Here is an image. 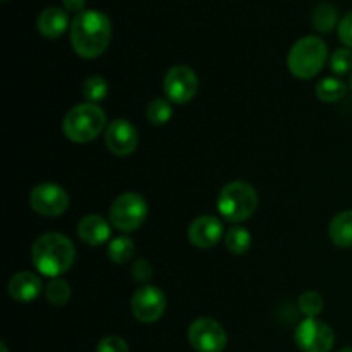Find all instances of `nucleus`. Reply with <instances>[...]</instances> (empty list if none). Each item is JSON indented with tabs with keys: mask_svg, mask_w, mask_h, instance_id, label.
Segmentation results:
<instances>
[{
	"mask_svg": "<svg viewBox=\"0 0 352 352\" xmlns=\"http://www.w3.org/2000/svg\"><path fill=\"white\" fill-rule=\"evenodd\" d=\"M112 21L102 10L88 9L71 21V45L82 58H96L109 48Z\"/></svg>",
	"mask_w": 352,
	"mask_h": 352,
	"instance_id": "f257e3e1",
	"label": "nucleus"
},
{
	"mask_svg": "<svg viewBox=\"0 0 352 352\" xmlns=\"http://www.w3.org/2000/svg\"><path fill=\"white\" fill-rule=\"evenodd\" d=\"M76 260V248L69 237L48 232L38 237L31 248V261L43 277L58 278L71 270Z\"/></svg>",
	"mask_w": 352,
	"mask_h": 352,
	"instance_id": "f03ea898",
	"label": "nucleus"
},
{
	"mask_svg": "<svg viewBox=\"0 0 352 352\" xmlns=\"http://www.w3.org/2000/svg\"><path fill=\"white\" fill-rule=\"evenodd\" d=\"M329 60V47L320 36H302L292 45L287 55V67L299 79H313Z\"/></svg>",
	"mask_w": 352,
	"mask_h": 352,
	"instance_id": "7ed1b4c3",
	"label": "nucleus"
},
{
	"mask_svg": "<svg viewBox=\"0 0 352 352\" xmlns=\"http://www.w3.org/2000/svg\"><path fill=\"white\" fill-rule=\"evenodd\" d=\"M107 129V116L95 103H79L62 120L64 136L72 143H89Z\"/></svg>",
	"mask_w": 352,
	"mask_h": 352,
	"instance_id": "20e7f679",
	"label": "nucleus"
},
{
	"mask_svg": "<svg viewBox=\"0 0 352 352\" xmlns=\"http://www.w3.org/2000/svg\"><path fill=\"white\" fill-rule=\"evenodd\" d=\"M258 201V192L253 186L244 181H234L223 186L217 199V208L227 222L241 223L254 215Z\"/></svg>",
	"mask_w": 352,
	"mask_h": 352,
	"instance_id": "39448f33",
	"label": "nucleus"
},
{
	"mask_svg": "<svg viewBox=\"0 0 352 352\" xmlns=\"http://www.w3.org/2000/svg\"><path fill=\"white\" fill-rule=\"evenodd\" d=\"M148 217V203L138 192H122L113 199L109 210L110 223L120 232H133L144 223Z\"/></svg>",
	"mask_w": 352,
	"mask_h": 352,
	"instance_id": "423d86ee",
	"label": "nucleus"
},
{
	"mask_svg": "<svg viewBox=\"0 0 352 352\" xmlns=\"http://www.w3.org/2000/svg\"><path fill=\"white\" fill-rule=\"evenodd\" d=\"M199 88L198 74L189 65H174L164 78V91L167 100L177 105L189 103L196 96Z\"/></svg>",
	"mask_w": 352,
	"mask_h": 352,
	"instance_id": "0eeeda50",
	"label": "nucleus"
},
{
	"mask_svg": "<svg viewBox=\"0 0 352 352\" xmlns=\"http://www.w3.org/2000/svg\"><path fill=\"white\" fill-rule=\"evenodd\" d=\"M167 309V298L157 285H141L134 291L131 299V311L141 323H155L164 316Z\"/></svg>",
	"mask_w": 352,
	"mask_h": 352,
	"instance_id": "6e6552de",
	"label": "nucleus"
},
{
	"mask_svg": "<svg viewBox=\"0 0 352 352\" xmlns=\"http://www.w3.org/2000/svg\"><path fill=\"white\" fill-rule=\"evenodd\" d=\"M188 340L196 352H222L227 346V333L217 320L198 318L189 325Z\"/></svg>",
	"mask_w": 352,
	"mask_h": 352,
	"instance_id": "1a4fd4ad",
	"label": "nucleus"
},
{
	"mask_svg": "<svg viewBox=\"0 0 352 352\" xmlns=\"http://www.w3.org/2000/svg\"><path fill=\"white\" fill-rule=\"evenodd\" d=\"M298 347L302 352H330L333 347V330L318 318H306L294 333Z\"/></svg>",
	"mask_w": 352,
	"mask_h": 352,
	"instance_id": "9d476101",
	"label": "nucleus"
},
{
	"mask_svg": "<svg viewBox=\"0 0 352 352\" xmlns=\"http://www.w3.org/2000/svg\"><path fill=\"white\" fill-rule=\"evenodd\" d=\"M67 191L62 186L54 182H43L38 184L30 195V205L38 215L43 217H58L67 212L69 208Z\"/></svg>",
	"mask_w": 352,
	"mask_h": 352,
	"instance_id": "9b49d317",
	"label": "nucleus"
},
{
	"mask_svg": "<svg viewBox=\"0 0 352 352\" xmlns=\"http://www.w3.org/2000/svg\"><path fill=\"white\" fill-rule=\"evenodd\" d=\"M140 143L136 127L126 119H113L105 129V146L117 157H127L134 153Z\"/></svg>",
	"mask_w": 352,
	"mask_h": 352,
	"instance_id": "f8f14e48",
	"label": "nucleus"
},
{
	"mask_svg": "<svg viewBox=\"0 0 352 352\" xmlns=\"http://www.w3.org/2000/svg\"><path fill=\"white\" fill-rule=\"evenodd\" d=\"M223 236V223L213 215H201L188 227V239L199 250H210L220 243Z\"/></svg>",
	"mask_w": 352,
	"mask_h": 352,
	"instance_id": "ddd939ff",
	"label": "nucleus"
},
{
	"mask_svg": "<svg viewBox=\"0 0 352 352\" xmlns=\"http://www.w3.org/2000/svg\"><path fill=\"white\" fill-rule=\"evenodd\" d=\"M7 291L14 301L26 305V302H33L34 299H38V296L43 291V284L38 275L31 274V272H19L10 277Z\"/></svg>",
	"mask_w": 352,
	"mask_h": 352,
	"instance_id": "4468645a",
	"label": "nucleus"
},
{
	"mask_svg": "<svg viewBox=\"0 0 352 352\" xmlns=\"http://www.w3.org/2000/svg\"><path fill=\"white\" fill-rule=\"evenodd\" d=\"M110 223L102 215H86L78 223V236L88 246H102L110 239Z\"/></svg>",
	"mask_w": 352,
	"mask_h": 352,
	"instance_id": "2eb2a0df",
	"label": "nucleus"
},
{
	"mask_svg": "<svg viewBox=\"0 0 352 352\" xmlns=\"http://www.w3.org/2000/svg\"><path fill=\"white\" fill-rule=\"evenodd\" d=\"M69 28L67 10L60 7H47L36 17V30L48 40L60 38Z\"/></svg>",
	"mask_w": 352,
	"mask_h": 352,
	"instance_id": "dca6fc26",
	"label": "nucleus"
},
{
	"mask_svg": "<svg viewBox=\"0 0 352 352\" xmlns=\"http://www.w3.org/2000/svg\"><path fill=\"white\" fill-rule=\"evenodd\" d=\"M329 237L337 248H352V210L333 217L329 226Z\"/></svg>",
	"mask_w": 352,
	"mask_h": 352,
	"instance_id": "f3484780",
	"label": "nucleus"
},
{
	"mask_svg": "<svg viewBox=\"0 0 352 352\" xmlns=\"http://www.w3.org/2000/svg\"><path fill=\"white\" fill-rule=\"evenodd\" d=\"M313 28L320 33H330L333 28L337 26L339 21V10L332 3H320L318 7H315L311 16Z\"/></svg>",
	"mask_w": 352,
	"mask_h": 352,
	"instance_id": "a211bd4d",
	"label": "nucleus"
},
{
	"mask_svg": "<svg viewBox=\"0 0 352 352\" xmlns=\"http://www.w3.org/2000/svg\"><path fill=\"white\" fill-rule=\"evenodd\" d=\"M347 86L339 78H325L316 85V96L325 103H336L346 96Z\"/></svg>",
	"mask_w": 352,
	"mask_h": 352,
	"instance_id": "6ab92c4d",
	"label": "nucleus"
},
{
	"mask_svg": "<svg viewBox=\"0 0 352 352\" xmlns=\"http://www.w3.org/2000/svg\"><path fill=\"white\" fill-rule=\"evenodd\" d=\"M110 261L117 265H124L134 256V241L129 236H119L112 239L107 248Z\"/></svg>",
	"mask_w": 352,
	"mask_h": 352,
	"instance_id": "aec40b11",
	"label": "nucleus"
},
{
	"mask_svg": "<svg viewBox=\"0 0 352 352\" xmlns=\"http://www.w3.org/2000/svg\"><path fill=\"white\" fill-rule=\"evenodd\" d=\"M251 234L244 227H230L226 234V246L232 254H244L251 248Z\"/></svg>",
	"mask_w": 352,
	"mask_h": 352,
	"instance_id": "412c9836",
	"label": "nucleus"
},
{
	"mask_svg": "<svg viewBox=\"0 0 352 352\" xmlns=\"http://www.w3.org/2000/svg\"><path fill=\"white\" fill-rule=\"evenodd\" d=\"M45 298L50 305L64 306L71 299V285L64 278H52L48 285L45 287Z\"/></svg>",
	"mask_w": 352,
	"mask_h": 352,
	"instance_id": "4be33fe9",
	"label": "nucleus"
},
{
	"mask_svg": "<svg viewBox=\"0 0 352 352\" xmlns=\"http://www.w3.org/2000/svg\"><path fill=\"white\" fill-rule=\"evenodd\" d=\"M109 93V82L102 76H89L82 85V96L88 103H100L107 98Z\"/></svg>",
	"mask_w": 352,
	"mask_h": 352,
	"instance_id": "5701e85b",
	"label": "nucleus"
},
{
	"mask_svg": "<svg viewBox=\"0 0 352 352\" xmlns=\"http://www.w3.org/2000/svg\"><path fill=\"white\" fill-rule=\"evenodd\" d=\"M172 113L174 110H172L170 100L155 98L146 109V119L153 126H165L172 119Z\"/></svg>",
	"mask_w": 352,
	"mask_h": 352,
	"instance_id": "b1692460",
	"label": "nucleus"
},
{
	"mask_svg": "<svg viewBox=\"0 0 352 352\" xmlns=\"http://www.w3.org/2000/svg\"><path fill=\"white\" fill-rule=\"evenodd\" d=\"M299 309L306 318H316L323 311V298L315 291H308L299 298Z\"/></svg>",
	"mask_w": 352,
	"mask_h": 352,
	"instance_id": "393cba45",
	"label": "nucleus"
},
{
	"mask_svg": "<svg viewBox=\"0 0 352 352\" xmlns=\"http://www.w3.org/2000/svg\"><path fill=\"white\" fill-rule=\"evenodd\" d=\"M330 69L336 74L344 76L352 69V52L351 48H337L330 57Z\"/></svg>",
	"mask_w": 352,
	"mask_h": 352,
	"instance_id": "a878e982",
	"label": "nucleus"
},
{
	"mask_svg": "<svg viewBox=\"0 0 352 352\" xmlns=\"http://www.w3.org/2000/svg\"><path fill=\"white\" fill-rule=\"evenodd\" d=\"M131 275H133V278L136 282L146 285V282L150 280L151 277H153V267H151V263L148 260H144V258H140V260H136L133 263V268H131Z\"/></svg>",
	"mask_w": 352,
	"mask_h": 352,
	"instance_id": "bb28decb",
	"label": "nucleus"
},
{
	"mask_svg": "<svg viewBox=\"0 0 352 352\" xmlns=\"http://www.w3.org/2000/svg\"><path fill=\"white\" fill-rule=\"evenodd\" d=\"M96 352H129V346L120 337L109 336L100 340L98 346H96Z\"/></svg>",
	"mask_w": 352,
	"mask_h": 352,
	"instance_id": "cd10ccee",
	"label": "nucleus"
},
{
	"mask_svg": "<svg viewBox=\"0 0 352 352\" xmlns=\"http://www.w3.org/2000/svg\"><path fill=\"white\" fill-rule=\"evenodd\" d=\"M339 40L346 45V48H352V10L340 19Z\"/></svg>",
	"mask_w": 352,
	"mask_h": 352,
	"instance_id": "c85d7f7f",
	"label": "nucleus"
},
{
	"mask_svg": "<svg viewBox=\"0 0 352 352\" xmlns=\"http://www.w3.org/2000/svg\"><path fill=\"white\" fill-rule=\"evenodd\" d=\"M62 6H64V9L67 10V12H74L76 16H78L82 10H86V0H62Z\"/></svg>",
	"mask_w": 352,
	"mask_h": 352,
	"instance_id": "c756f323",
	"label": "nucleus"
},
{
	"mask_svg": "<svg viewBox=\"0 0 352 352\" xmlns=\"http://www.w3.org/2000/svg\"><path fill=\"white\" fill-rule=\"evenodd\" d=\"M0 351H2V352H9V351H7V346H6V344H0Z\"/></svg>",
	"mask_w": 352,
	"mask_h": 352,
	"instance_id": "7c9ffc66",
	"label": "nucleus"
},
{
	"mask_svg": "<svg viewBox=\"0 0 352 352\" xmlns=\"http://www.w3.org/2000/svg\"><path fill=\"white\" fill-rule=\"evenodd\" d=\"M339 352H352V347H344V349H340Z\"/></svg>",
	"mask_w": 352,
	"mask_h": 352,
	"instance_id": "2f4dec72",
	"label": "nucleus"
},
{
	"mask_svg": "<svg viewBox=\"0 0 352 352\" xmlns=\"http://www.w3.org/2000/svg\"><path fill=\"white\" fill-rule=\"evenodd\" d=\"M351 89H352V76H351Z\"/></svg>",
	"mask_w": 352,
	"mask_h": 352,
	"instance_id": "473e14b6",
	"label": "nucleus"
},
{
	"mask_svg": "<svg viewBox=\"0 0 352 352\" xmlns=\"http://www.w3.org/2000/svg\"><path fill=\"white\" fill-rule=\"evenodd\" d=\"M3 2H7V0H3Z\"/></svg>",
	"mask_w": 352,
	"mask_h": 352,
	"instance_id": "72a5a7b5",
	"label": "nucleus"
}]
</instances>
